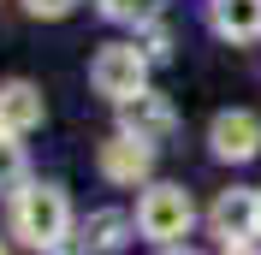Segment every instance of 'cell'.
<instances>
[{
  "label": "cell",
  "instance_id": "obj_1",
  "mask_svg": "<svg viewBox=\"0 0 261 255\" xmlns=\"http://www.w3.org/2000/svg\"><path fill=\"white\" fill-rule=\"evenodd\" d=\"M12 232L30 249H60V238L71 232V202L60 184H24L12 196Z\"/></svg>",
  "mask_w": 261,
  "mask_h": 255
},
{
  "label": "cell",
  "instance_id": "obj_2",
  "mask_svg": "<svg viewBox=\"0 0 261 255\" xmlns=\"http://www.w3.org/2000/svg\"><path fill=\"white\" fill-rule=\"evenodd\" d=\"M190 220H196V208H190V190H184V184H154V190L137 202V232L154 238V243L184 238Z\"/></svg>",
  "mask_w": 261,
  "mask_h": 255
},
{
  "label": "cell",
  "instance_id": "obj_3",
  "mask_svg": "<svg viewBox=\"0 0 261 255\" xmlns=\"http://www.w3.org/2000/svg\"><path fill=\"white\" fill-rule=\"evenodd\" d=\"M89 83H95V95H107V101L143 95V83H148V54H143V48H125V42H113V48L95 54Z\"/></svg>",
  "mask_w": 261,
  "mask_h": 255
},
{
  "label": "cell",
  "instance_id": "obj_4",
  "mask_svg": "<svg viewBox=\"0 0 261 255\" xmlns=\"http://www.w3.org/2000/svg\"><path fill=\"white\" fill-rule=\"evenodd\" d=\"M208 143L220 160H255L261 155V119L255 113H220L208 131Z\"/></svg>",
  "mask_w": 261,
  "mask_h": 255
},
{
  "label": "cell",
  "instance_id": "obj_5",
  "mask_svg": "<svg viewBox=\"0 0 261 255\" xmlns=\"http://www.w3.org/2000/svg\"><path fill=\"white\" fill-rule=\"evenodd\" d=\"M148 166H154V143H143V137L119 131L113 143H101V172L113 184H137V178H148Z\"/></svg>",
  "mask_w": 261,
  "mask_h": 255
},
{
  "label": "cell",
  "instance_id": "obj_6",
  "mask_svg": "<svg viewBox=\"0 0 261 255\" xmlns=\"http://www.w3.org/2000/svg\"><path fill=\"white\" fill-rule=\"evenodd\" d=\"M42 89L36 83H24V78H12V83H0V131L6 137H24V131H36L42 125Z\"/></svg>",
  "mask_w": 261,
  "mask_h": 255
},
{
  "label": "cell",
  "instance_id": "obj_7",
  "mask_svg": "<svg viewBox=\"0 0 261 255\" xmlns=\"http://www.w3.org/2000/svg\"><path fill=\"white\" fill-rule=\"evenodd\" d=\"M255 208H261V190H226L214 202V232L226 238V249H238L255 232Z\"/></svg>",
  "mask_w": 261,
  "mask_h": 255
},
{
  "label": "cell",
  "instance_id": "obj_8",
  "mask_svg": "<svg viewBox=\"0 0 261 255\" xmlns=\"http://www.w3.org/2000/svg\"><path fill=\"white\" fill-rule=\"evenodd\" d=\"M125 107V137H143V143H161V137H172V107H166L161 95H130L119 101Z\"/></svg>",
  "mask_w": 261,
  "mask_h": 255
},
{
  "label": "cell",
  "instance_id": "obj_9",
  "mask_svg": "<svg viewBox=\"0 0 261 255\" xmlns=\"http://www.w3.org/2000/svg\"><path fill=\"white\" fill-rule=\"evenodd\" d=\"M214 30L231 36V42H249L261 30V0H220L214 6Z\"/></svg>",
  "mask_w": 261,
  "mask_h": 255
},
{
  "label": "cell",
  "instance_id": "obj_10",
  "mask_svg": "<svg viewBox=\"0 0 261 255\" xmlns=\"http://www.w3.org/2000/svg\"><path fill=\"white\" fill-rule=\"evenodd\" d=\"M125 232H130V220L107 208V214H95V220L83 225V243H89V249H119V243H125Z\"/></svg>",
  "mask_w": 261,
  "mask_h": 255
},
{
  "label": "cell",
  "instance_id": "obj_11",
  "mask_svg": "<svg viewBox=\"0 0 261 255\" xmlns=\"http://www.w3.org/2000/svg\"><path fill=\"white\" fill-rule=\"evenodd\" d=\"M101 12H107V18H119V24H154L161 0H101Z\"/></svg>",
  "mask_w": 261,
  "mask_h": 255
},
{
  "label": "cell",
  "instance_id": "obj_12",
  "mask_svg": "<svg viewBox=\"0 0 261 255\" xmlns=\"http://www.w3.org/2000/svg\"><path fill=\"white\" fill-rule=\"evenodd\" d=\"M18 178H24V148L12 137H0V190H12Z\"/></svg>",
  "mask_w": 261,
  "mask_h": 255
},
{
  "label": "cell",
  "instance_id": "obj_13",
  "mask_svg": "<svg viewBox=\"0 0 261 255\" xmlns=\"http://www.w3.org/2000/svg\"><path fill=\"white\" fill-rule=\"evenodd\" d=\"M71 6H77V0H24V12H30V18H65Z\"/></svg>",
  "mask_w": 261,
  "mask_h": 255
},
{
  "label": "cell",
  "instance_id": "obj_14",
  "mask_svg": "<svg viewBox=\"0 0 261 255\" xmlns=\"http://www.w3.org/2000/svg\"><path fill=\"white\" fill-rule=\"evenodd\" d=\"M166 48H172V36H166V30H148V48H143V54H154V60H161Z\"/></svg>",
  "mask_w": 261,
  "mask_h": 255
},
{
  "label": "cell",
  "instance_id": "obj_15",
  "mask_svg": "<svg viewBox=\"0 0 261 255\" xmlns=\"http://www.w3.org/2000/svg\"><path fill=\"white\" fill-rule=\"evenodd\" d=\"M231 255H249V249H244V243H238V249H231Z\"/></svg>",
  "mask_w": 261,
  "mask_h": 255
},
{
  "label": "cell",
  "instance_id": "obj_16",
  "mask_svg": "<svg viewBox=\"0 0 261 255\" xmlns=\"http://www.w3.org/2000/svg\"><path fill=\"white\" fill-rule=\"evenodd\" d=\"M255 232H261V208H255Z\"/></svg>",
  "mask_w": 261,
  "mask_h": 255
},
{
  "label": "cell",
  "instance_id": "obj_17",
  "mask_svg": "<svg viewBox=\"0 0 261 255\" xmlns=\"http://www.w3.org/2000/svg\"><path fill=\"white\" fill-rule=\"evenodd\" d=\"M166 255H190V249H166Z\"/></svg>",
  "mask_w": 261,
  "mask_h": 255
},
{
  "label": "cell",
  "instance_id": "obj_18",
  "mask_svg": "<svg viewBox=\"0 0 261 255\" xmlns=\"http://www.w3.org/2000/svg\"><path fill=\"white\" fill-rule=\"evenodd\" d=\"M0 255H6V249H0Z\"/></svg>",
  "mask_w": 261,
  "mask_h": 255
}]
</instances>
